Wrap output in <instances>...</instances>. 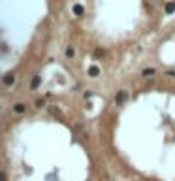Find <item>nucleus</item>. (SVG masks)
Segmentation results:
<instances>
[{
	"instance_id": "nucleus-1",
	"label": "nucleus",
	"mask_w": 175,
	"mask_h": 181,
	"mask_svg": "<svg viewBox=\"0 0 175 181\" xmlns=\"http://www.w3.org/2000/svg\"><path fill=\"white\" fill-rule=\"evenodd\" d=\"M124 100H126V91H117V94H115V104H117V106H122Z\"/></svg>"
},
{
	"instance_id": "nucleus-2",
	"label": "nucleus",
	"mask_w": 175,
	"mask_h": 181,
	"mask_svg": "<svg viewBox=\"0 0 175 181\" xmlns=\"http://www.w3.org/2000/svg\"><path fill=\"white\" fill-rule=\"evenodd\" d=\"M141 75L143 78H152V75H156V70L155 68H145V70L141 72Z\"/></svg>"
},
{
	"instance_id": "nucleus-3",
	"label": "nucleus",
	"mask_w": 175,
	"mask_h": 181,
	"mask_svg": "<svg viewBox=\"0 0 175 181\" xmlns=\"http://www.w3.org/2000/svg\"><path fill=\"white\" fill-rule=\"evenodd\" d=\"M89 75L90 78H98V75H100V68L98 66H90L89 68Z\"/></svg>"
},
{
	"instance_id": "nucleus-4",
	"label": "nucleus",
	"mask_w": 175,
	"mask_h": 181,
	"mask_svg": "<svg viewBox=\"0 0 175 181\" xmlns=\"http://www.w3.org/2000/svg\"><path fill=\"white\" fill-rule=\"evenodd\" d=\"M74 13H75V15H79V17H81L83 13H85V8H83L81 4H75V6H74Z\"/></svg>"
},
{
	"instance_id": "nucleus-5",
	"label": "nucleus",
	"mask_w": 175,
	"mask_h": 181,
	"mask_svg": "<svg viewBox=\"0 0 175 181\" xmlns=\"http://www.w3.org/2000/svg\"><path fill=\"white\" fill-rule=\"evenodd\" d=\"M25 109H26V106L25 104H15V106H13V111H15V113H25Z\"/></svg>"
},
{
	"instance_id": "nucleus-6",
	"label": "nucleus",
	"mask_w": 175,
	"mask_h": 181,
	"mask_svg": "<svg viewBox=\"0 0 175 181\" xmlns=\"http://www.w3.org/2000/svg\"><path fill=\"white\" fill-rule=\"evenodd\" d=\"M13 81H15V75H13V74H8V75H4V85H11Z\"/></svg>"
},
{
	"instance_id": "nucleus-7",
	"label": "nucleus",
	"mask_w": 175,
	"mask_h": 181,
	"mask_svg": "<svg viewBox=\"0 0 175 181\" xmlns=\"http://www.w3.org/2000/svg\"><path fill=\"white\" fill-rule=\"evenodd\" d=\"M40 81H41V79H40V75H36V78L30 81V89H38V87H40Z\"/></svg>"
},
{
	"instance_id": "nucleus-8",
	"label": "nucleus",
	"mask_w": 175,
	"mask_h": 181,
	"mask_svg": "<svg viewBox=\"0 0 175 181\" xmlns=\"http://www.w3.org/2000/svg\"><path fill=\"white\" fill-rule=\"evenodd\" d=\"M175 11V2H167L166 4V13H173Z\"/></svg>"
},
{
	"instance_id": "nucleus-9",
	"label": "nucleus",
	"mask_w": 175,
	"mask_h": 181,
	"mask_svg": "<svg viewBox=\"0 0 175 181\" xmlns=\"http://www.w3.org/2000/svg\"><path fill=\"white\" fill-rule=\"evenodd\" d=\"M66 57H68V59L74 57V49H72V47H68V49H66Z\"/></svg>"
},
{
	"instance_id": "nucleus-10",
	"label": "nucleus",
	"mask_w": 175,
	"mask_h": 181,
	"mask_svg": "<svg viewBox=\"0 0 175 181\" xmlns=\"http://www.w3.org/2000/svg\"><path fill=\"white\" fill-rule=\"evenodd\" d=\"M94 53H96V57H104V55H106V51H104V49H96Z\"/></svg>"
},
{
	"instance_id": "nucleus-11",
	"label": "nucleus",
	"mask_w": 175,
	"mask_h": 181,
	"mask_svg": "<svg viewBox=\"0 0 175 181\" xmlns=\"http://www.w3.org/2000/svg\"><path fill=\"white\" fill-rule=\"evenodd\" d=\"M51 113H55V115H60V111H59L57 108H51Z\"/></svg>"
},
{
	"instance_id": "nucleus-12",
	"label": "nucleus",
	"mask_w": 175,
	"mask_h": 181,
	"mask_svg": "<svg viewBox=\"0 0 175 181\" xmlns=\"http://www.w3.org/2000/svg\"><path fill=\"white\" fill-rule=\"evenodd\" d=\"M166 75H171V78H175V72H173V70H167V72H166Z\"/></svg>"
},
{
	"instance_id": "nucleus-13",
	"label": "nucleus",
	"mask_w": 175,
	"mask_h": 181,
	"mask_svg": "<svg viewBox=\"0 0 175 181\" xmlns=\"http://www.w3.org/2000/svg\"><path fill=\"white\" fill-rule=\"evenodd\" d=\"M0 181H6V176H4L2 172H0Z\"/></svg>"
}]
</instances>
